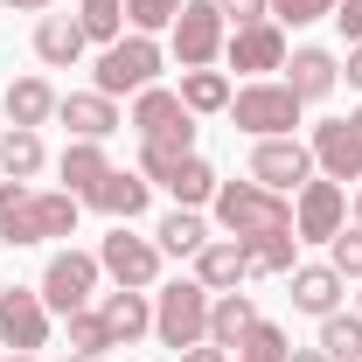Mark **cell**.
Returning <instances> with one entry per match:
<instances>
[{"label":"cell","mask_w":362,"mask_h":362,"mask_svg":"<svg viewBox=\"0 0 362 362\" xmlns=\"http://www.w3.org/2000/svg\"><path fill=\"white\" fill-rule=\"evenodd\" d=\"M49 237H77V195L0 181V244H49Z\"/></svg>","instance_id":"1"},{"label":"cell","mask_w":362,"mask_h":362,"mask_svg":"<svg viewBox=\"0 0 362 362\" xmlns=\"http://www.w3.org/2000/svg\"><path fill=\"white\" fill-rule=\"evenodd\" d=\"M133 133H139V175H153L160 160L195 153V112L181 105V90L146 84V90L133 98Z\"/></svg>","instance_id":"2"},{"label":"cell","mask_w":362,"mask_h":362,"mask_svg":"<svg viewBox=\"0 0 362 362\" xmlns=\"http://www.w3.org/2000/svg\"><path fill=\"white\" fill-rule=\"evenodd\" d=\"M209 209H216V230L237 237V244H251L265 230H293V202L272 195V188H258V181H216Z\"/></svg>","instance_id":"3"},{"label":"cell","mask_w":362,"mask_h":362,"mask_svg":"<svg viewBox=\"0 0 362 362\" xmlns=\"http://www.w3.org/2000/svg\"><path fill=\"white\" fill-rule=\"evenodd\" d=\"M209 286L202 279H168L160 293H153V341L160 349H195V341H209Z\"/></svg>","instance_id":"4"},{"label":"cell","mask_w":362,"mask_h":362,"mask_svg":"<svg viewBox=\"0 0 362 362\" xmlns=\"http://www.w3.org/2000/svg\"><path fill=\"white\" fill-rule=\"evenodd\" d=\"M160 63H168V49L133 28V35H119V42L98 49V70H90L98 84H90V90H105V98H126V90H133V98H139V90L160 77Z\"/></svg>","instance_id":"5"},{"label":"cell","mask_w":362,"mask_h":362,"mask_svg":"<svg viewBox=\"0 0 362 362\" xmlns=\"http://www.w3.org/2000/svg\"><path fill=\"white\" fill-rule=\"evenodd\" d=\"M230 126L251 133V139H286L293 126H300V98H293V84L258 77V84L230 90Z\"/></svg>","instance_id":"6"},{"label":"cell","mask_w":362,"mask_h":362,"mask_svg":"<svg viewBox=\"0 0 362 362\" xmlns=\"http://www.w3.org/2000/svg\"><path fill=\"white\" fill-rule=\"evenodd\" d=\"M223 42H230L223 7H216V0H181L175 35H168V49H175V63H181V70H216Z\"/></svg>","instance_id":"7"},{"label":"cell","mask_w":362,"mask_h":362,"mask_svg":"<svg viewBox=\"0 0 362 362\" xmlns=\"http://www.w3.org/2000/svg\"><path fill=\"white\" fill-rule=\"evenodd\" d=\"M98 279H105V265H98V251H56L42 265V307L49 314H77V307H98Z\"/></svg>","instance_id":"8"},{"label":"cell","mask_w":362,"mask_h":362,"mask_svg":"<svg viewBox=\"0 0 362 362\" xmlns=\"http://www.w3.org/2000/svg\"><path fill=\"white\" fill-rule=\"evenodd\" d=\"M349 223V188L341 181H300V202H293V237L300 244H334Z\"/></svg>","instance_id":"9"},{"label":"cell","mask_w":362,"mask_h":362,"mask_svg":"<svg viewBox=\"0 0 362 362\" xmlns=\"http://www.w3.org/2000/svg\"><path fill=\"white\" fill-rule=\"evenodd\" d=\"M98 265H105V279H112V286L146 293V286L160 279V244H153V237H133V230L119 223L105 244H98Z\"/></svg>","instance_id":"10"},{"label":"cell","mask_w":362,"mask_h":362,"mask_svg":"<svg viewBox=\"0 0 362 362\" xmlns=\"http://www.w3.org/2000/svg\"><path fill=\"white\" fill-rule=\"evenodd\" d=\"M251 181L272 188V195H293L300 181H314V146H300V139H258L251 146Z\"/></svg>","instance_id":"11"},{"label":"cell","mask_w":362,"mask_h":362,"mask_svg":"<svg viewBox=\"0 0 362 362\" xmlns=\"http://www.w3.org/2000/svg\"><path fill=\"white\" fill-rule=\"evenodd\" d=\"M223 56H230V70H244L251 84L258 77H272V70H286V28L279 21H251V28H230V42H223Z\"/></svg>","instance_id":"12"},{"label":"cell","mask_w":362,"mask_h":362,"mask_svg":"<svg viewBox=\"0 0 362 362\" xmlns=\"http://www.w3.org/2000/svg\"><path fill=\"white\" fill-rule=\"evenodd\" d=\"M0 341H7L14 356L49 349V307H42V293H28V286H7V293H0Z\"/></svg>","instance_id":"13"},{"label":"cell","mask_w":362,"mask_h":362,"mask_svg":"<svg viewBox=\"0 0 362 362\" xmlns=\"http://www.w3.org/2000/svg\"><path fill=\"white\" fill-rule=\"evenodd\" d=\"M56 119L70 126V139H112L126 119H119V98H105V90H70V98H56Z\"/></svg>","instance_id":"14"},{"label":"cell","mask_w":362,"mask_h":362,"mask_svg":"<svg viewBox=\"0 0 362 362\" xmlns=\"http://www.w3.org/2000/svg\"><path fill=\"white\" fill-rule=\"evenodd\" d=\"M98 314H105L112 349H133L139 334H153V293H133V286H119V293H98Z\"/></svg>","instance_id":"15"},{"label":"cell","mask_w":362,"mask_h":362,"mask_svg":"<svg viewBox=\"0 0 362 362\" xmlns=\"http://www.w3.org/2000/svg\"><path fill=\"white\" fill-rule=\"evenodd\" d=\"M314 168L327 181H362V139L349 133V119H327V126H314Z\"/></svg>","instance_id":"16"},{"label":"cell","mask_w":362,"mask_h":362,"mask_svg":"<svg viewBox=\"0 0 362 362\" xmlns=\"http://www.w3.org/2000/svg\"><path fill=\"white\" fill-rule=\"evenodd\" d=\"M146 181H160L168 195H175V209H202L209 195H216V168L202 160V153H181V160H160Z\"/></svg>","instance_id":"17"},{"label":"cell","mask_w":362,"mask_h":362,"mask_svg":"<svg viewBox=\"0 0 362 362\" xmlns=\"http://www.w3.org/2000/svg\"><path fill=\"white\" fill-rule=\"evenodd\" d=\"M146 202H153V181H146V175H126V168H112V175L90 188V209H105L112 223H133V216H146Z\"/></svg>","instance_id":"18"},{"label":"cell","mask_w":362,"mask_h":362,"mask_svg":"<svg viewBox=\"0 0 362 362\" xmlns=\"http://www.w3.org/2000/svg\"><path fill=\"white\" fill-rule=\"evenodd\" d=\"M286 84H293V98H300V105H320V98H327V90L341 84V63H334V56H327V49H293V56H286Z\"/></svg>","instance_id":"19"},{"label":"cell","mask_w":362,"mask_h":362,"mask_svg":"<svg viewBox=\"0 0 362 362\" xmlns=\"http://www.w3.org/2000/svg\"><path fill=\"white\" fill-rule=\"evenodd\" d=\"M286 279H293V307H300V314H314V320L341 314V286H349V279L334 265H293Z\"/></svg>","instance_id":"20"},{"label":"cell","mask_w":362,"mask_h":362,"mask_svg":"<svg viewBox=\"0 0 362 362\" xmlns=\"http://www.w3.org/2000/svg\"><path fill=\"white\" fill-rule=\"evenodd\" d=\"M56 175H63V195L90 202V188L112 175V160H105V139H70V146H63V160H56Z\"/></svg>","instance_id":"21"},{"label":"cell","mask_w":362,"mask_h":362,"mask_svg":"<svg viewBox=\"0 0 362 362\" xmlns=\"http://www.w3.org/2000/svg\"><path fill=\"white\" fill-rule=\"evenodd\" d=\"M84 49H90V35H84L77 14H42V21H35V56H42L49 70H70Z\"/></svg>","instance_id":"22"},{"label":"cell","mask_w":362,"mask_h":362,"mask_svg":"<svg viewBox=\"0 0 362 362\" xmlns=\"http://www.w3.org/2000/svg\"><path fill=\"white\" fill-rule=\"evenodd\" d=\"M195 279H202L209 293H237V279H251V272H244V244H237V237H209V244L195 251Z\"/></svg>","instance_id":"23"},{"label":"cell","mask_w":362,"mask_h":362,"mask_svg":"<svg viewBox=\"0 0 362 362\" xmlns=\"http://www.w3.org/2000/svg\"><path fill=\"white\" fill-rule=\"evenodd\" d=\"M0 105H7V126H28V133H42L49 119H56V90L42 77H14Z\"/></svg>","instance_id":"24"},{"label":"cell","mask_w":362,"mask_h":362,"mask_svg":"<svg viewBox=\"0 0 362 362\" xmlns=\"http://www.w3.org/2000/svg\"><path fill=\"white\" fill-rule=\"evenodd\" d=\"M251 327H258L251 293H216V300H209V341H216V349H230V356H237V341H244Z\"/></svg>","instance_id":"25"},{"label":"cell","mask_w":362,"mask_h":362,"mask_svg":"<svg viewBox=\"0 0 362 362\" xmlns=\"http://www.w3.org/2000/svg\"><path fill=\"white\" fill-rule=\"evenodd\" d=\"M300 265V237L293 230H265V237H251L244 244V272L251 279H279V272Z\"/></svg>","instance_id":"26"},{"label":"cell","mask_w":362,"mask_h":362,"mask_svg":"<svg viewBox=\"0 0 362 362\" xmlns=\"http://www.w3.org/2000/svg\"><path fill=\"white\" fill-rule=\"evenodd\" d=\"M42 133H28V126H7L0 133V181H35L42 175Z\"/></svg>","instance_id":"27"},{"label":"cell","mask_w":362,"mask_h":362,"mask_svg":"<svg viewBox=\"0 0 362 362\" xmlns=\"http://www.w3.org/2000/svg\"><path fill=\"white\" fill-rule=\"evenodd\" d=\"M153 244H160V258H195V251L209 244L202 209H168V216H160V230H153Z\"/></svg>","instance_id":"28"},{"label":"cell","mask_w":362,"mask_h":362,"mask_svg":"<svg viewBox=\"0 0 362 362\" xmlns=\"http://www.w3.org/2000/svg\"><path fill=\"white\" fill-rule=\"evenodd\" d=\"M181 105H188L195 119L230 112V77H223V70H181Z\"/></svg>","instance_id":"29"},{"label":"cell","mask_w":362,"mask_h":362,"mask_svg":"<svg viewBox=\"0 0 362 362\" xmlns=\"http://www.w3.org/2000/svg\"><path fill=\"white\" fill-rule=\"evenodd\" d=\"M320 356L327 362H362V314H327L320 320Z\"/></svg>","instance_id":"30"},{"label":"cell","mask_w":362,"mask_h":362,"mask_svg":"<svg viewBox=\"0 0 362 362\" xmlns=\"http://www.w3.org/2000/svg\"><path fill=\"white\" fill-rule=\"evenodd\" d=\"M77 21H84L90 42H119L126 35V0H77Z\"/></svg>","instance_id":"31"},{"label":"cell","mask_w":362,"mask_h":362,"mask_svg":"<svg viewBox=\"0 0 362 362\" xmlns=\"http://www.w3.org/2000/svg\"><path fill=\"white\" fill-rule=\"evenodd\" d=\"M286 356H293V349H286V327H279V320H258V327L237 341L230 362H286Z\"/></svg>","instance_id":"32"},{"label":"cell","mask_w":362,"mask_h":362,"mask_svg":"<svg viewBox=\"0 0 362 362\" xmlns=\"http://www.w3.org/2000/svg\"><path fill=\"white\" fill-rule=\"evenodd\" d=\"M63 320H70V356H105V349H112L98 307H77V314H63Z\"/></svg>","instance_id":"33"},{"label":"cell","mask_w":362,"mask_h":362,"mask_svg":"<svg viewBox=\"0 0 362 362\" xmlns=\"http://www.w3.org/2000/svg\"><path fill=\"white\" fill-rule=\"evenodd\" d=\"M279 28H307V21H334V0H272Z\"/></svg>","instance_id":"34"},{"label":"cell","mask_w":362,"mask_h":362,"mask_svg":"<svg viewBox=\"0 0 362 362\" xmlns=\"http://www.w3.org/2000/svg\"><path fill=\"white\" fill-rule=\"evenodd\" d=\"M181 0H126V21H133L139 35H153V28H175Z\"/></svg>","instance_id":"35"},{"label":"cell","mask_w":362,"mask_h":362,"mask_svg":"<svg viewBox=\"0 0 362 362\" xmlns=\"http://www.w3.org/2000/svg\"><path fill=\"white\" fill-rule=\"evenodd\" d=\"M327 251H334V258H327V265L341 272V279H362V230H349V223H341V237H334V244H327Z\"/></svg>","instance_id":"36"},{"label":"cell","mask_w":362,"mask_h":362,"mask_svg":"<svg viewBox=\"0 0 362 362\" xmlns=\"http://www.w3.org/2000/svg\"><path fill=\"white\" fill-rule=\"evenodd\" d=\"M230 28H251V21H272V0H216Z\"/></svg>","instance_id":"37"},{"label":"cell","mask_w":362,"mask_h":362,"mask_svg":"<svg viewBox=\"0 0 362 362\" xmlns=\"http://www.w3.org/2000/svg\"><path fill=\"white\" fill-rule=\"evenodd\" d=\"M334 28H341L349 42H362V0H334Z\"/></svg>","instance_id":"38"},{"label":"cell","mask_w":362,"mask_h":362,"mask_svg":"<svg viewBox=\"0 0 362 362\" xmlns=\"http://www.w3.org/2000/svg\"><path fill=\"white\" fill-rule=\"evenodd\" d=\"M175 362H230V349H216V341H195V349H181Z\"/></svg>","instance_id":"39"},{"label":"cell","mask_w":362,"mask_h":362,"mask_svg":"<svg viewBox=\"0 0 362 362\" xmlns=\"http://www.w3.org/2000/svg\"><path fill=\"white\" fill-rule=\"evenodd\" d=\"M349 84L362 90V42H349Z\"/></svg>","instance_id":"40"},{"label":"cell","mask_w":362,"mask_h":362,"mask_svg":"<svg viewBox=\"0 0 362 362\" xmlns=\"http://www.w3.org/2000/svg\"><path fill=\"white\" fill-rule=\"evenodd\" d=\"M0 7H21V14H42V7H56V0H0Z\"/></svg>","instance_id":"41"},{"label":"cell","mask_w":362,"mask_h":362,"mask_svg":"<svg viewBox=\"0 0 362 362\" xmlns=\"http://www.w3.org/2000/svg\"><path fill=\"white\" fill-rule=\"evenodd\" d=\"M286 362H327V356H320V349H293Z\"/></svg>","instance_id":"42"},{"label":"cell","mask_w":362,"mask_h":362,"mask_svg":"<svg viewBox=\"0 0 362 362\" xmlns=\"http://www.w3.org/2000/svg\"><path fill=\"white\" fill-rule=\"evenodd\" d=\"M349 133H356V139H362V105H356V112H349Z\"/></svg>","instance_id":"43"},{"label":"cell","mask_w":362,"mask_h":362,"mask_svg":"<svg viewBox=\"0 0 362 362\" xmlns=\"http://www.w3.org/2000/svg\"><path fill=\"white\" fill-rule=\"evenodd\" d=\"M349 216H356V230H362V188H356V202H349Z\"/></svg>","instance_id":"44"},{"label":"cell","mask_w":362,"mask_h":362,"mask_svg":"<svg viewBox=\"0 0 362 362\" xmlns=\"http://www.w3.org/2000/svg\"><path fill=\"white\" fill-rule=\"evenodd\" d=\"M7 362H42V356H14V349H7Z\"/></svg>","instance_id":"45"},{"label":"cell","mask_w":362,"mask_h":362,"mask_svg":"<svg viewBox=\"0 0 362 362\" xmlns=\"http://www.w3.org/2000/svg\"><path fill=\"white\" fill-rule=\"evenodd\" d=\"M70 362H105V356H70Z\"/></svg>","instance_id":"46"},{"label":"cell","mask_w":362,"mask_h":362,"mask_svg":"<svg viewBox=\"0 0 362 362\" xmlns=\"http://www.w3.org/2000/svg\"><path fill=\"white\" fill-rule=\"evenodd\" d=\"M356 314H362V293H356Z\"/></svg>","instance_id":"47"},{"label":"cell","mask_w":362,"mask_h":362,"mask_svg":"<svg viewBox=\"0 0 362 362\" xmlns=\"http://www.w3.org/2000/svg\"><path fill=\"white\" fill-rule=\"evenodd\" d=\"M0 293H7V279H0Z\"/></svg>","instance_id":"48"}]
</instances>
